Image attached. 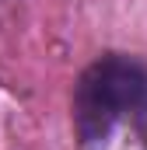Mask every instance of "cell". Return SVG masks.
Returning <instances> with one entry per match:
<instances>
[{"label":"cell","instance_id":"1","mask_svg":"<svg viewBox=\"0 0 147 150\" xmlns=\"http://www.w3.org/2000/svg\"><path fill=\"white\" fill-rule=\"evenodd\" d=\"M70 122L81 150L105 147L119 126H130L147 147V63L133 52H102L74 80Z\"/></svg>","mask_w":147,"mask_h":150}]
</instances>
